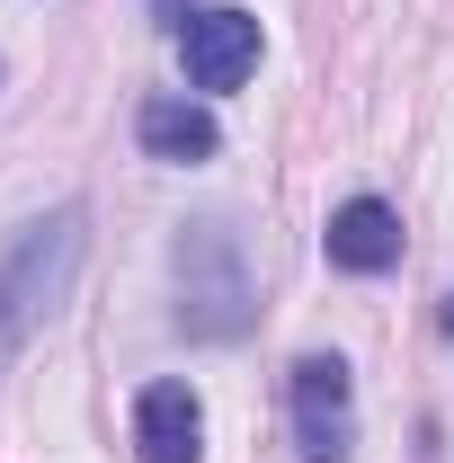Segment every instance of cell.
I'll return each mask as SVG.
<instances>
[{
	"label": "cell",
	"instance_id": "cell-1",
	"mask_svg": "<svg viewBox=\"0 0 454 463\" xmlns=\"http://www.w3.org/2000/svg\"><path fill=\"white\" fill-rule=\"evenodd\" d=\"M71 268H80V205L27 223V241L9 250V268H0V347L18 339L36 312H54V294L71 286Z\"/></svg>",
	"mask_w": 454,
	"mask_h": 463
},
{
	"label": "cell",
	"instance_id": "cell-2",
	"mask_svg": "<svg viewBox=\"0 0 454 463\" xmlns=\"http://www.w3.org/2000/svg\"><path fill=\"white\" fill-rule=\"evenodd\" d=\"M294 446H303V463L356 455V392H347L339 356H294Z\"/></svg>",
	"mask_w": 454,
	"mask_h": 463
},
{
	"label": "cell",
	"instance_id": "cell-3",
	"mask_svg": "<svg viewBox=\"0 0 454 463\" xmlns=\"http://www.w3.org/2000/svg\"><path fill=\"white\" fill-rule=\"evenodd\" d=\"M178 62H187L196 90H241V80L259 71V18H250V9H205V18H187V27H178Z\"/></svg>",
	"mask_w": 454,
	"mask_h": 463
},
{
	"label": "cell",
	"instance_id": "cell-4",
	"mask_svg": "<svg viewBox=\"0 0 454 463\" xmlns=\"http://www.w3.org/2000/svg\"><path fill=\"white\" fill-rule=\"evenodd\" d=\"M321 241H330V268H347V277H383V268L401 259V214L383 205V196H347Z\"/></svg>",
	"mask_w": 454,
	"mask_h": 463
},
{
	"label": "cell",
	"instance_id": "cell-5",
	"mask_svg": "<svg viewBox=\"0 0 454 463\" xmlns=\"http://www.w3.org/2000/svg\"><path fill=\"white\" fill-rule=\"evenodd\" d=\"M134 446L143 463H196L205 455V410L187 383H152L143 402H134Z\"/></svg>",
	"mask_w": 454,
	"mask_h": 463
},
{
	"label": "cell",
	"instance_id": "cell-6",
	"mask_svg": "<svg viewBox=\"0 0 454 463\" xmlns=\"http://www.w3.org/2000/svg\"><path fill=\"white\" fill-rule=\"evenodd\" d=\"M134 134H143V152L152 161H214V116L196 108V99H143V116H134Z\"/></svg>",
	"mask_w": 454,
	"mask_h": 463
},
{
	"label": "cell",
	"instance_id": "cell-7",
	"mask_svg": "<svg viewBox=\"0 0 454 463\" xmlns=\"http://www.w3.org/2000/svg\"><path fill=\"white\" fill-rule=\"evenodd\" d=\"M161 9H178V0H161Z\"/></svg>",
	"mask_w": 454,
	"mask_h": 463
}]
</instances>
